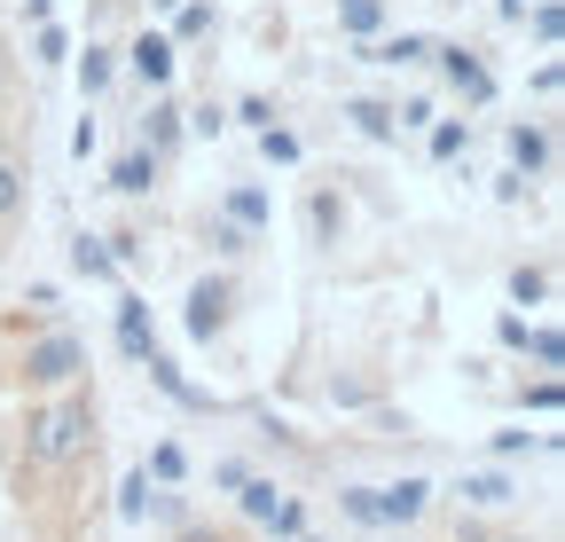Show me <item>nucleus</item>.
Wrapping results in <instances>:
<instances>
[{
	"label": "nucleus",
	"mask_w": 565,
	"mask_h": 542,
	"mask_svg": "<svg viewBox=\"0 0 565 542\" xmlns=\"http://www.w3.org/2000/svg\"><path fill=\"white\" fill-rule=\"evenodd\" d=\"M79 448H95V393H71L63 410L32 417V440H24L32 464H71Z\"/></svg>",
	"instance_id": "obj_1"
},
{
	"label": "nucleus",
	"mask_w": 565,
	"mask_h": 542,
	"mask_svg": "<svg viewBox=\"0 0 565 542\" xmlns=\"http://www.w3.org/2000/svg\"><path fill=\"white\" fill-rule=\"evenodd\" d=\"M79 370H87V347H79L71 330H47L40 347L24 354V385H71Z\"/></svg>",
	"instance_id": "obj_2"
},
{
	"label": "nucleus",
	"mask_w": 565,
	"mask_h": 542,
	"mask_svg": "<svg viewBox=\"0 0 565 542\" xmlns=\"http://www.w3.org/2000/svg\"><path fill=\"white\" fill-rule=\"evenodd\" d=\"M228 315H236V284L228 276H204V284H189V338H204V347H212V338H221L228 330Z\"/></svg>",
	"instance_id": "obj_3"
},
{
	"label": "nucleus",
	"mask_w": 565,
	"mask_h": 542,
	"mask_svg": "<svg viewBox=\"0 0 565 542\" xmlns=\"http://www.w3.org/2000/svg\"><path fill=\"white\" fill-rule=\"evenodd\" d=\"M173 63H181V47H173L166 32H141V40L126 47V72H134L141 87H150V95H158V87L173 79Z\"/></svg>",
	"instance_id": "obj_4"
},
{
	"label": "nucleus",
	"mask_w": 565,
	"mask_h": 542,
	"mask_svg": "<svg viewBox=\"0 0 565 542\" xmlns=\"http://www.w3.org/2000/svg\"><path fill=\"white\" fill-rule=\"evenodd\" d=\"M424 511H433V480H393V488H377V527H416Z\"/></svg>",
	"instance_id": "obj_5"
},
{
	"label": "nucleus",
	"mask_w": 565,
	"mask_h": 542,
	"mask_svg": "<svg viewBox=\"0 0 565 542\" xmlns=\"http://www.w3.org/2000/svg\"><path fill=\"white\" fill-rule=\"evenodd\" d=\"M440 55V72H448V87L463 95V103H494V72L471 55V47H433Z\"/></svg>",
	"instance_id": "obj_6"
},
{
	"label": "nucleus",
	"mask_w": 565,
	"mask_h": 542,
	"mask_svg": "<svg viewBox=\"0 0 565 542\" xmlns=\"http://www.w3.org/2000/svg\"><path fill=\"white\" fill-rule=\"evenodd\" d=\"M158 338H150V299H134V291H118V354L126 362H141Z\"/></svg>",
	"instance_id": "obj_7"
},
{
	"label": "nucleus",
	"mask_w": 565,
	"mask_h": 542,
	"mask_svg": "<svg viewBox=\"0 0 565 542\" xmlns=\"http://www.w3.org/2000/svg\"><path fill=\"white\" fill-rule=\"evenodd\" d=\"M141 370H150V385H158V393H173V401H181V410H221V401H212L204 385H189V378H181V370H173V362H166L158 347H150V354H141Z\"/></svg>",
	"instance_id": "obj_8"
},
{
	"label": "nucleus",
	"mask_w": 565,
	"mask_h": 542,
	"mask_svg": "<svg viewBox=\"0 0 565 542\" xmlns=\"http://www.w3.org/2000/svg\"><path fill=\"white\" fill-rule=\"evenodd\" d=\"M158 166H166L158 150H126V158L110 166V189H118V196H150V189H158Z\"/></svg>",
	"instance_id": "obj_9"
},
{
	"label": "nucleus",
	"mask_w": 565,
	"mask_h": 542,
	"mask_svg": "<svg viewBox=\"0 0 565 542\" xmlns=\"http://www.w3.org/2000/svg\"><path fill=\"white\" fill-rule=\"evenodd\" d=\"M307 236H315V244H338V236H345V196H338V189H315V196H307Z\"/></svg>",
	"instance_id": "obj_10"
},
{
	"label": "nucleus",
	"mask_w": 565,
	"mask_h": 542,
	"mask_svg": "<svg viewBox=\"0 0 565 542\" xmlns=\"http://www.w3.org/2000/svg\"><path fill=\"white\" fill-rule=\"evenodd\" d=\"M173 142H181V103H166V95H158L150 110H141V150H158V158H166Z\"/></svg>",
	"instance_id": "obj_11"
},
{
	"label": "nucleus",
	"mask_w": 565,
	"mask_h": 542,
	"mask_svg": "<svg viewBox=\"0 0 565 542\" xmlns=\"http://www.w3.org/2000/svg\"><path fill=\"white\" fill-rule=\"evenodd\" d=\"M338 32L362 47V40H377L385 32V0H338Z\"/></svg>",
	"instance_id": "obj_12"
},
{
	"label": "nucleus",
	"mask_w": 565,
	"mask_h": 542,
	"mask_svg": "<svg viewBox=\"0 0 565 542\" xmlns=\"http://www.w3.org/2000/svg\"><path fill=\"white\" fill-rule=\"evenodd\" d=\"M511 173H550V126H511Z\"/></svg>",
	"instance_id": "obj_13"
},
{
	"label": "nucleus",
	"mask_w": 565,
	"mask_h": 542,
	"mask_svg": "<svg viewBox=\"0 0 565 542\" xmlns=\"http://www.w3.org/2000/svg\"><path fill=\"white\" fill-rule=\"evenodd\" d=\"M71 267H79L87 284H110L118 259H110V236H71Z\"/></svg>",
	"instance_id": "obj_14"
},
{
	"label": "nucleus",
	"mask_w": 565,
	"mask_h": 542,
	"mask_svg": "<svg viewBox=\"0 0 565 542\" xmlns=\"http://www.w3.org/2000/svg\"><path fill=\"white\" fill-rule=\"evenodd\" d=\"M362 55H370V63H424V55H433V40H424V32H393V40H362Z\"/></svg>",
	"instance_id": "obj_15"
},
{
	"label": "nucleus",
	"mask_w": 565,
	"mask_h": 542,
	"mask_svg": "<svg viewBox=\"0 0 565 542\" xmlns=\"http://www.w3.org/2000/svg\"><path fill=\"white\" fill-rule=\"evenodd\" d=\"M463 503H471V511H503V503H511V480H503V471H471V480H463Z\"/></svg>",
	"instance_id": "obj_16"
},
{
	"label": "nucleus",
	"mask_w": 565,
	"mask_h": 542,
	"mask_svg": "<svg viewBox=\"0 0 565 542\" xmlns=\"http://www.w3.org/2000/svg\"><path fill=\"white\" fill-rule=\"evenodd\" d=\"M345 118L370 134V142H393V103H377V95H362V103H345Z\"/></svg>",
	"instance_id": "obj_17"
},
{
	"label": "nucleus",
	"mask_w": 565,
	"mask_h": 542,
	"mask_svg": "<svg viewBox=\"0 0 565 542\" xmlns=\"http://www.w3.org/2000/svg\"><path fill=\"white\" fill-rule=\"evenodd\" d=\"M110 79H118V55H110L103 40H87V55H79V87H87V95H103Z\"/></svg>",
	"instance_id": "obj_18"
},
{
	"label": "nucleus",
	"mask_w": 565,
	"mask_h": 542,
	"mask_svg": "<svg viewBox=\"0 0 565 542\" xmlns=\"http://www.w3.org/2000/svg\"><path fill=\"white\" fill-rule=\"evenodd\" d=\"M221 213H228V221H244L252 236H259V229L275 221V205H267V196H259V189H228V205H221Z\"/></svg>",
	"instance_id": "obj_19"
},
{
	"label": "nucleus",
	"mask_w": 565,
	"mask_h": 542,
	"mask_svg": "<svg viewBox=\"0 0 565 542\" xmlns=\"http://www.w3.org/2000/svg\"><path fill=\"white\" fill-rule=\"evenodd\" d=\"M118 519H126V527L150 519V471H126V480H118Z\"/></svg>",
	"instance_id": "obj_20"
},
{
	"label": "nucleus",
	"mask_w": 565,
	"mask_h": 542,
	"mask_svg": "<svg viewBox=\"0 0 565 542\" xmlns=\"http://www.w3.org/2000/svg\"><path fill=\"white\" fill-rule=\"evenodd\" d=\"M236 496H244V519H259V527H267L275 503H282V488H275V480H252V471H244V488H236Z\"/></svg>",
	"instance_id": "obj_21"
},
{
	"label": "nucleus",
	"mask_w": 565,
	"mask_h": 542,
	"mask_svg": "<svg viewBox=\"0 0 565 542\" xmlns=\"http://www.w3.org/2000/svg\"><path fill=\"white\" fill-rule=\"evenodd\" d=\"M259 158L267 166H299V134L291 126H259Z\"/></svg>",
	"instance_id": "obj_22"
},
{
	"label": "nucleus",
	"mask_w": 565,
	"mask_h": 542,
	"mask_svg": "<svg viewBox=\"0 0 565 542\" xmlns=\"http://www.w3.org/2000/svg\"><path fill=\"white\" fill-rule=\"evenodd\" d=\"M267 534H275V542H299V534H307V503H299V496H282L275 519H267Z\"/></svg>",
	"instance_id": "obj_23"
},
{
	"label": "nucleus",
	"mask_w": 565,
	"mask_h": 542,
	"mask_svg": "<svg viewBox=\"0 0 565 542\" xmlns=\"http://www.w3.org/2000/svg\"><path fill=\"white\" fill-rule=\"evenodd\" d=\"M212 252H221V259H244V252H252V229L221 213V221H212Z\"/></svg>",
	"instance_id": "obj_24"
},
{
	"label": "nucleus",
	"mask_w": 565,
	"mask_h": 542,
	"mask_svg": "<svg viewBox=\"0 0 565 542\" xmlns=\"http://www.w3.org/2000/svg\"><path fill=\"white\" fill-rule=\"evenodd\" d=\"M463 142H471V126H463V118H440V126H433V158H440V166L463 158Z\"/></svg>",
	"instance_id": "obj_25"
},
{
	"label": "nucleus",
	"mask_w": 565,
	"mask_h": 542,
	"mask_svg": "<svg viewBox=\"0 0 565 542\" xmlns=\"http://www.w3.org/2000/svg\"><path fill=\"white\" fill-rule=\"evenodd\" d=\"M338 511L353 527H377V488H338Z\"/></svg>",
	"instance_id": "obj_26"
},
{
	"label": "nucleus",
	"mask_w": 565,
	"mask_h": 542,
	"mask_svg": "<svg viewBox=\"0 0 565 542\" xmlns=\"http://www.w3.org/2000/svg\"><path fill=\"white\" fill-rule=\"evenodd\" d=\"M24 196H32V189H24V173L0 158V221H17V213H24Z\"/></svg>",
	"instance_id": "obj_27"
},
{
	"label": "nucleus",
	"mask_w": 565,
	"mask_h": 542,
	"mask_svg": "<svg viewBox=\"0 0 565 542\" xmlns=\"http://www.w3.org/2000/svg\"><path fill=\"white\" fill-rule=\"evenodd\" d=\"M212 32V0H181V24H173V47L181 40H204Z\"/></svg>",
	"instance_id": "obj_28"
},
{
	"label": "nucleus",
	"mask_w": 565,
	"mask_h": 542,
	"mask_svg": "<svg viewBox=\"0 0 565 542\" xmlns=\"http://www.w3.org/2000/svg\"><path fill=\"white\" fill-rule=\"evenodd\" d=\"M511 299L519 307H542L550 299V276H542V267H511Z\"/></svg>",
	"instance_id": "obj_29"
},
{
	"label": "nucleus",
	"mask_w": 565,
	"mask_h": 542,
	"mask_svg": "<svg viewBox=\"0 0 565 542\" xmlns=\"http://www.w3.org/2000/svg\"><path fill=\"white\" fill-rule=\"evenodd\" d=\"M519 347H526V354H534L542 370H557V362H565V338H557V330H526Z\"/></svg>",
	"instance_id": "obj_30"
},
{
	"label": "nucleus",
	"mask_w": 565,
	"mask_h": 542,
	"mask_svg": "<svg viewBox=\"0 0 565 542\" xmlns=\"http://www.w3.org/2000/svg\"><path fill=\"white\" fill-rule=\"evenodd\" d=\"M150 471H158L166 488H181V471H189V456H181L173 440H158V448H150Z\"/></svg>",
	"instance_id": "obj_31"
},
{
	"label": "nucleus",
	"mask_w": 565,
	"mask_h": 542,
	"mask_svg": "<svg viewBox=\"0 0 565 542\" xmlns=\"http://www.w3.org/2000/svg\"><path fill=\"white\" fill-rule=\"evenodd\" d=\"M534 448H550L542 433H494V456H534Z\"/></svg>",
	"instance_id": "obj_32"
},
{
	"label": "nucleus",
	"mask_w": 565,
	"mask_h": 542,
	"mask_svg": "<svg viewBox=\"0 0 565 542\" xmlns=\"http://www.w3.org/2000/svg\"><path fill=\"white\" fill-rule=\"evenodd\" d=\"M557 32H565V17H557V0H542V9H534V40H542V47H557Z\"/></svg>",
	"instance_id": "obj_33"
},
{
	"label": "nucleus",
	"mask_w": 565,
	"mask_h": 542,
	"mask_svg": "<svg viewBox=\"0 0 565 542\" xmlns=\"http://www.w3.org/2000/svg\"><path fill=\"white\" fill-rule=\"evenodd\" d=\"M32 55H40V63H63V55H71V40H63L55 24H40V40H32Z\"/></svg>",
	"instance_id": "obj_34"
},
{
	"label": "nucleus",
	"mask_w": 565,
	"mask_h": 542,
	"mask_svg": "<svg viewBox=\"0 0 565 542\" xmlns=\"http://www.w3.org/2000/svg\"><path fill=\"white\" fill-rule=\"evenodd\" d=\"M181 126H189V134H221L228 118H221V103H204V110H181Z\"/></svg>",
	"instance_id": "obj_35"
},
{
	"label": "nucleus",
	"mask_w": 565,
	"mask_h": 542,
	"mask_svg": "<svg viewBox=\"0 0 565 542\" xmlns=\"http://www.w3.org/2000/svg\"><path fill=\"white\" fill-rule=\"evenodd\" d=\"M244 126H275V110H267V95H244V110H236Z\"/></svg>",
	"instance_id": "obj_36"
},
{
	"label": "nucleus",
	"mask_w": 565,
	"mask_h": 542,
	"mask_svg": "<svg viewBox=\"0 0 565 542\" xmlns=\"http://www.w3.org/2000/svg\"><path fill=\"white\" fill-rule=\"evenodd\" d=\"M494 9H503V24H519V17L534 9V0H494Z\"/></svg>",
	"instance_id": "obj_37"
},
{
	"label": "nucleus",
	"mask_w": 565,
	"mask_h": 542,
	"mask_svg": "<svg viewBox=\"0 0 565 542\" xmlns=\"http://www.w3.org/2000/svg\"><path fill=\"white\" fill-rule=\"evenodd\" d=\"M47 9H55V0H24V17H32V24H47Z\"/></svg>",
	"instance_id": "obj_38"
},
{
	"label": "nucleus",
	"mask_w": 565,
	"mask_h": 542,
	"mask_svg": "<svg viewBox=\"0 0 565 542\" xmlns=\"http://www.w3.org/2000/svg\"><path fill=\"white\" fill-rule=\"evenodd\" d=\"M0 87H9V55H0Z\"/></svg>",
	"instance_id": "obj_39"
},
{
	"label": "nucleus",
	"mask_w": 565,
	"mask_h": 542,
	"mask_svg": "<svg viewBox=\"0 0 565 542\" xmlns=\"http://www.w3.org/2000/svg\"><path fill=\"white\" fill-rule=\"evenodd\" d=\"M456 542H479V534H456Z\"/></svg>",
	"instance_id": "obj_40"
},
{
	"label": "nucleus",
	"mask_w": 565,
	"mask_h": 542,
	"mask_svg": "<svg viewBox=\"0 0 565 542\" xmlns=\"http://www.w3.org/2000/svg\"><path fill=\"white\" fill-rule=\"evenodd\" d=\"M307 542H322V534H307Z\"/></svg>",
	"instance_id": "obj_41"
}]
</instances>
